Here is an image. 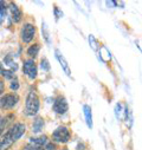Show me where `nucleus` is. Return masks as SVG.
I'll return each mask as SVG.
<instances>
[{"label": "nucleus", "mask_w": 142, "mask_h": 150, "mask_svg": "<svg viewBox=\"0 0 142 150\" xmlns=\"http://www.w3.org/2000/svg\"><path fill=\"white\" fill-rule=\"evenodd\" d=\"M39 108H40V100L38 95L34 91H30L27 93L25 102V114L27 116H36L38 114Z\"/></svg>", "instance_id": "f257e3e1"}, {"label": "nucleus", "mask_w": 142, "mask_h": 150, "mask_svg": "<svg viewBox=\"0 0 142 150\" xmlns=\"http://www.w3.org/2000/svg\"><path fill=\"white\" fill-rule=\"evenodd\" d=\"M19 102V96L16 92L12 93H5L0 97V109L3 110H10L13 109Z\"/></svg>", "instance_id": "f03ea898"}, {"label": "nucleus", "mask_w": 142, "mask_h": 150, "mask_svg": "<svg viewBox=\"0 0 142 150\" xmlns=\"http://www.w3.org/2000/svg\"><path fill=\"white\" fill-rule=\"evenodd\" d=\"M71 138L70 130L65 125L58 127L53 132H52V139L56 143H67Z\"/></svg>", "instance_id": "7ed1b4c3"}, {"label": "nucleus", "mask_w": 142, "mask_h": 150, "mask_svg": "<svg viewBox=\"0 0 142 150\" xmlns=\"http://www.w3.org/2000/svg\"><path fill=\"white\" fill-rule=\"evenodd\" d=\"M36 37V27L33 24L31 23H26L23 25L21 30H20V38L24 43L28 44L33 40V38Z\"/></svg>", "instance_id": "20e7f679"}, {"label": "nucleus", "mask_w": 142, "mask_h": 150, "mask_svg": "<svg viewBox=\"0 0 142 150\" xmlns=\"http://www.w3.org/2000/svg\"><path fill=\"white\" fill-rule=\"evenodd\" d=\"M23 73L25 76H27L31 81L37 78L38 74V70H37V65H36L33 59H27L24 62L23 64Z\"/></svg>", "instance_id": "39448f33"}, {"label": "nucleus", "mask_w": 142, "mask_h": 150, "mask_svg": "<svg viewBox=\"0 0 142 150\" xmlns=\"http://www.w3.org/2000/svg\"><path fill=\"white\" fill-rule=\"evenodd\" d=\"M25 132H26V125L24 123H16L10 128V130L6 131V134L11 137L13 142H17L20 137H23Z\"/></svg>", "instance_id": "423d86ee"}, {"label": "nucleus", "mask_w": 142, "mask_h": 150, "mask_svg": "<svg viewBox=\"0 0 142 150\" xmlns=\"http://www.w3.org/2000/svg\"><path fill=\"white\" fill-rule=\"evenodd\" d=\"M52 109H53V111L56 112L57 115H64V114H66L67 110H69V104H67L66 98L63 97V96L57 97L55 99V102H53Z\"/></svg>", "instance_id": "0eeeda50"}, {"label": "nucleus", "mask_w": 142, "mask_h": 150, "mask_svg": "<svg viewBox=\"0 0 142 150\" xmlns=\"http://www.w3.org/2000/svg\"><path fill=\"white\" fill-rule=\"evenodd\" d=\"M9 11H10L11 19H12L13 23L17 24V23H19V21L21 20V16H23V13H21V11H20V8H19V6H18L17 4H14V3H10Z\"/></svg>", "instance_id": "6e6552de"}, {"label": "nucleus", "mask_w": 142, "mask_h": 150, "mask_svg": "<svg viewBox=\"0 0 142 150\" xmlns=\"http://www.w3.org/2000/svg\"><path fill=\"white\" fill-rule=\"evenodd\" d=\"M55 56H56L57 60L59 62V64H60L62 69L64 70L65 74H66L67 77H71V70H70V67H69V64H67V62H66L65 57L62 54V52H60L59 50H56V51H55Z\"/></svg>", "instance_id": "1a4fd4ad"}, {"label": "nucleus", "mask_w": 142, "mask_h": 150, "mask_svg": "<svg viewBox=\"0 0 142 150\" xmlns=\"http://www.w3.org/2000/svg\"><path fill=\"white\" fill-rule=\"evenodd\" d=\"M14 144V142L11 139V137L5 132L1 141H0V150H9L12 145Z\"/></svg>", "instance_id": "9d476101"}, {"label": "nucleus", "mask_w": 142, "mask_h": 150, "mask_svg": "<svg viewBox=\"0 0 142 150\" xmlns=\"http://www.w3.org/2000/svg\"><path fill=\"white\" fill-rule=\"evenodd\" d=\"M83 112H84V117H85V122H87L88 128L92 129V112H91V108L88 104H85L83 106Z\"/></svg>", "instance_id": "9b49d317"}, {"label": "nucleus", "mask_w": 142, "mask_h": 150, "mask_svg": "<svg viewBox=\"0 0 142 150\" xmlns=\"http://www.w3.org/2000/svg\"><path fill=\"white\" fill-rule=\"evenodd\" d=\"M44 128V120L42 117H37L32 123V131L34 134H39Z\"/></svg>", "instance_id": "f8f14e48"}, {"label": "nucleus", "mask_w": 142, "mask_h": 150, "mask_svg": "<svg viewBox=\"0 0 142 150\" xmlns=\"http://www.w3.org/2000/svg\"><path fill=\"white\" fill-rule=\"evenodd\" d=\"M30 142H31V144H33V145L43 146V145H45V144L48 143V136H46V135H42V136H39V137H32V138H30Z\"/></svg>", "instance_id": "ddd939ff"}, {"label": "nucleus", "mask_w": 142, "mask_h": 150, "mask_svg": "<svg viewBox=\"0 0 142 150\" xmlns=\"http://www.w3.org/2000/svg\"><path fill=\"white\" fill-rule=\"evenodd\" d=\"M39 50H40V45H39V44H33V45H31V46L27 49L26 53H27V56H28L30 58H33V60H34V58L37 57L38 53H39Z\"/></svg>", "instance_id": "4468645a"}, {"label": "nucleus", "mask_w": 142, "mask_h": 150, "mask_svg": "<svg viewBox=\"0 0 142 150\" xmlns=\"http://www.w3.org/2000/svg\"><path fill=\"white\" fill-rule=\"evenodd\" d=\"M0 72H1V76L5 78V79H13L16 76H14V72L11 71V70H6L1 66V64H0Z\"/></svg>", "instance_id": "2eb2a0df"}, {"label": "nucleus", "mask_w": 142, "mask_h": 150, "mask_svg": "<svg viewBox=\"0 0 142 150\" xmlns=\"http://www.w3.org/2000/svg\"><path fill=\"white\" fill-rule=\"evenodd\" d=\"M12 117H13V116L10 115V116H5V117L0 118V136L3 135V132H4L5 128H6V125L9 124V122H10V120H11Z\"/></svg>", "instance_id": "dca6fc26"}, {"label": "nucleus", "mask_w": 142, "mask_h": 150, "mask_svg": "<svg viewBox=\"0 0 142 150\" xmlns=\"http://www.w3.org/2000/svg\"><path fill=\"white\" fill-rule=\"evenodd\" d=\"M42 33H43V37H44L45 42L50 45V44H51V40H50V33H49V30H48V26H46L45 21H43V24H42Z\"/></svg>", "instance_id": "f3484780"}, {"label": "nucleus", "mask_w": 142, "mask_h": 150, "mask_svg": "<svg viewBox=\"0 0 142 150\" xmlns=\"http://www.w3.org/2000/svg\"><path fill=\"white\" fill-rule=\"evenodd\" d=\"M7 4L5 1H0V23L3 21V19L6 17L7 13Z\"/></svg>", "instance_id": "a211bd4d"}, {"label": "nucleus", "mask_w": 142, "mask_h": 150, "mask_svg": "<svg viewBox=\"0 0 142 150\" xmlns=\"http://www.w3.org/2000/svg\"><path fill=\"white\" fill-rule=\"evenodd\" d=\"M40 67H42V70L45 71V72L50 71V63H49V60H48L46 58H43V59H42V62H40Z\"/></svg>", "instance_id": "6ab92c4d"}, {"label": "nucleus", "mask_w": 142, "mask_h": 150, "mask_svg": "<svg viewBox=\"0 0 142 150\" xmlns=\"http://www.w3.org/2000/svg\"><path fill=\"white\" fill-rule=\"evenodd\" d=\"M10 89L13 90V91H17V90L19 89V81L17 79V77H14V78L12 79V82H11V84H10Z\"/></svg>", "instance_id": "aec40b11"}, {"label": "nucleus", "mask_w": 142, "mask_h": 150, "mask_svg": "<svg viewBox=\"0 0 142 150\" xmlns=\"http://www.w3.org/2000/svg\"><path fill=\"white\" fill-rule=\"evenodd\" d=\"M89 43H90V45H91V47L96 51L97 50V42H96V39L94 38V35H89Z\"/></svg>", "instance_id": "412c9836"}, {"label": "nucleus", "mask_w": 142, "mask_h": 150, "mask_svg": "<svg viewBox=\"0 0 142 150\" xmlns=\"http://www.w3.org/2000/svg\"><path fill=\"white\" fill-rule=\"evenodd\" d=\"M25 150H45L43 146H38V145H33V144H30L25 148Z\"/></svg>", "instance_id": "4be33fe9"}, {"label": "nucleus", "mask_w": 142, "mask_h": 150, "mask_svg": "<svg viewBox=\"0 0 142 150\" xmlns=\"http://www.w3.org/2000/svg\"><path fill=\"white\" fill-rule=\"evenodd\" d=\"M55 16H56V19H59V18H62L63 17V12L62 11H59V8L56 6L55 7Z\"/></svg>", "instance_id": "5701e85b"}, {"label": "nucleus", "mask_w": 142, "mask_h": 150, "mask_svg": "<svg viewBox=\"0 0 142 150\" xmlns=\"http://www.w3.org/2000/svg\"><path fill=\"white\" fill-rule=\"evenodd\" d=\"M4 91H5V83L3 82V79H1V78H0V97L3 96Z\"/></svg>", "instance_id": "b1692460"}, {"label": "nucleus", "mask_w": 142, "mask_h": 150, "mask_svg": "<svg viewBox=\"0 0 142 150\" xmlns=\"http://www.w3.org/2000/svg\"><path fill=\"white\" fill-rule=\"evenodd\" d=\"M45 145H46V146H45L46 150H56V145H55L53 143H46Z\"/></svg>", "instance_id": "393cba45"}, {"label": "nucleus", "mask_w": 142, "mask_h": 150, "mask_svg": "<svg viewBox=\"0 0 142 150\" xmlns=\"http://www.w3.org/2000/svg\"><path fill=\"white\" fill-rule=\"evenodd\" d=\"M76 150H85V144L84 143H78Z\"/></svg>", "instance_id": "a878e982"}, {"label": "nucleus", "mask_w": 142, "mask_h": 150, "mask_svg": "<svg viewBox=\"0 0 142 150\" xmlns=\"http://www.w3.org/2000/svg\"><path fill=\"white\" fill-rule=\"evenodd\" d=\"M107 5L111 6V7H116V6H117V3H116V1H107Z\"/></svg>", "instance_id": "bb28decb"}]
</instances>
